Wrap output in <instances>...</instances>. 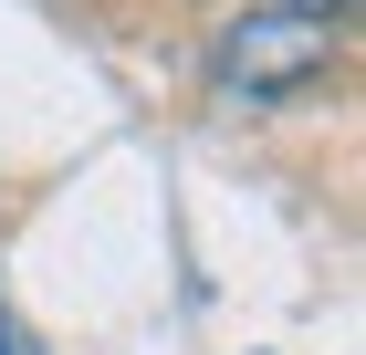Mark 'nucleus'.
<instances>
[{
	"mask_svg": "<svg viewBox=\"0 0 366 355\" xmlns=\"http://www.w3.org/2000/svg\"><path fill=\"white\" fill-rule=\"evenodd\" d=\"M209 74H220L230 105H304L314 84L335 74V31L325 21H293V11H241V21H220V42H209Z\"/></svg>",
	"mask_w": 366,
	"mask_h": 355,
	"instance_id": "obj_1",
	"label": "nucleus"
},
{
	"mask_svg": "<svg viewBox=\"0 0 366 355\" xmlns=\"http://www.w3.org/2000/svg\"><path fill=\"white\" fill-rule=\"evenodd\" d=\"M272 11H293V21H325V31H335L345 11H356V0H272Z\"/></svg>",
	"mask_w": 366,
	"mask_h": 355,
	"instance_id": "obj_2",
	"label": "nucleus"
},
{
	"mask_svg": "<svg viewBox=\"0 0 366 355\" xmlns=\"http://www.w3.org/2000/svg\"><path fill=\"white\" fill-rule=\"evenodd\" d=\"M0 355H31V345H21V324H11V314H0Z\"/></svg>",
	"mask_w": 366,
	"mask_h": 355,
	"instance_id": "obj_3",
	"label": "nucleus"
}]
</instances>
